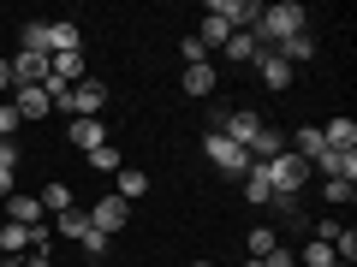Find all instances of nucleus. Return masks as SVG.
I'll return each mask as SVG.
<instances>
[{
    "mask_svg": "<svg viewBox=\"0 0 357 267\" xmlns=\"http://www.w3.org/2000/svg\"><path fill=\"white\" fill-rule=\"evenodd\" d=\"M48 54H84V30L72 18H54L48 24Z\"/></svg>",
    "mask_w": 357,
    "mask_h": 267,
    "instance_id": "nucleus-11",
    "label": "nucleus"
},
{
    "mask_svg": "<svg viewBox=\"0 0 357 267\" xmlns=\"http://www.w3.org/2000/svg\"><path fill=\"white\" fill-rule=\"evenodd\" d=\"M126 220H131V202H126V196H102V202L89 208V226L107 232V238H114V232H126Z\"/></svg>",
    "mask_w": 357,
    "mask_h": 267,
    "instance_id": "nucleus-5",
    "label": "nucleus"
},
{
    "mask_svg": "<svg viewBox=\"0 0 357 267\" xmlns=\"http://www.w3.org/2000/svg\"><path fill=\"white\" fill-rule=\"evenodd\" d=\"M114 178H119V191H114V196H126V202H137V196L149 191V172H137V166H119Z\"/></svg>",
    "mask_w": 357,
    "mask_h": 267,
    "instance_id": "nucleus-22",
    "label": "nucleus"
},
{
    "mask_svg": "<svg viewBox=\"0 0 357 267\" xmlns=\"http://www.w3.org/2000/svg\"><path fill=\"white\" fill-rule=\"evenodd\" d=\"M191 267H215V261H191Z\"/></svg>",
    "mask_w": 357,
    "mask_h": 267,
    "instance_id": "nucleus-39",
    "label": "nucleus"
},
{
    "mask_svg": "<svg viewBox=\"0 0 357 267\" xmlns=\"http://www.w3.org/2000/svg\"><path fill=\"white\" fill-rule=\"evenodd\" d=\"M18 267H54V255H48V250H30L24 261H18Z\"/></svg>",
    "mask_w": 357,
    "mask_h": 267,
    "instance_id": "nucleus-36",
    "label": "nucleus"
},
{
    "mask_svg": "<svg viewBox=\"0 0 357 267\" xmlns=\"http://www.w3.org/2000/svg\"><path fill=\"white\" fill-rule=\"evenodd\" d=\"M36 202H42V214H66V208H77V202H72V184H66V178L42 184V196H36Z\"/></svg>",
    "mask_w": 357,
    "mask_h": 267,
    "instance_id": "nucleus-18",
    "label": "nucleus"
},
{
    "mask_svg": "<svg viewBox=\"0 0 357 267\" xmlns=\"http://www.w3.org/2000/svg\"><path fill=\"white\" fill-rule=\"evenodd\" d=\"M24 166V154H18V143L13 137H0V172H18Z\"/></svg>",
    "mask_w": 357,
    "mask_h": 267,
    "instance_id": "nucleus-31",
    "label": "nucleus"
},
{
    "mask_svg": "<svg viewBox=\"0 0 357 267\" xmlns=\"http://www.w3.org/2000/svg\"><path fill=\"white\" fill-rule=\"evenodd\" d=\"M84 77H89V60H84V54H48V83L77 89Z\"/></svg>",
    "mask_w": 357,
    "mask_h": 267,
    "instance_id": "nucleus-7",
    "label": "nucleus"
},
{
    "mask_svg": "<svg viewBox=\"0 0 357 267\" xmlns=\"http://www.w3.org/2000/svg\"><path fill=\"white\" fill-rule=\"evenodd\" d=\"M298 30H310V13L298 6V0H280V6H262V18H256L250 36L262 42V48H280V42L298 36Z\"/></svg>",
    "mask_w": 357,
    "mask_h": 267,
    "instance_id": "nucleus-1",
    "label": "nucleus"
},
{
    "mask_svg": "<svg viewBox=\"0 0 357 267\" xmlns=\"http://www.w3.org/2000/svg\"><path fill=\"white\" fill-rule=\"evenodd\" d=\"M274 154H286V131L280 125H262L250 143V161H274Z\"/></svg>",
    "mask_w": 357,
    "mask_h": 267,
    "instance_id": "nucleus-14",
    "label": "nucleus"
},
{
    "mask_svg": "<svg viewBox=\"0 0 357 267\" xmlns=\"http://www.w3.org/2000/svg\"><path fill=\"white\" fill-rule=\"evenodd\" d=\"M310 172H321V178H351L357 184V149L345 154V149H321L316 161H310Z\"/></svg>",
    "mask_w": 357,
    "mask_h": 267,
    "instance_id": "nucleus-8",
    "label": "nucleus"
},
{
    "mask_svg": "<svg viewBox=\"0 0 357 267\" xmlns=\"http://www.w3.org/2000/svg\"><path fill=\"white\" fill-rule=\"evenodd\" d=\"M178 54H185V65H208V48H203L197 36H185V42H178Z\"/></svg>",
    "mask_w": 357,
    "mask_h": 267,
    "instance_id": "nucleus-32",
    "label": "nucleus"
},
{
    "mask_svg": "<svg viewBox=\"0 0 357 267\" xmlns=\"http://www.w3.org/2000/svg\"><path fill=\"white\" fill-rule=\"evenodd\" d=\"M89 267H107V261H89Z\"/></svg>",
    "mask_w": 357,
    "mask_h": 267,
    "instance_id": "nucleus-41",
    "label": "nucleus"
},
{
    "mask_svg": "<svg viewBox=\"0 0 357 267\" xmlns=\"http://www.w3.org/2000/svg\"><path fill=\"white\" fill-rule=\"evenodd\" d=\"M333 267H357V261H333Z\"/></svg>",
    "mask_w": 357,
    "mask_h": 267,
    "instance_id": "nucleus-40",
    "label": "nucleus"
},
{
    "mask_svg": "<svg viewBox=\"0 0 357 267\" xmlns=\"http://www.w3.org/2000/svg\"><path fill=\"white\" fill-rule=\"evenodd\" d=\"M256 267H298V255H286V250H274V255H262Z\"/></svg>",
    "mask_w": 357,
    "mask_h": 267,
    "instance_id": "nucleus-35",
    "label": "nucleus"
},
{
    "mask_svg": "<svg viewBox=\"0 0 357 267\" xmlns=\"http://www.w3.org/2000/svg\"><path fill=\"white\" fill-rule=\"evenodd\" d=\"M244 202H250V208H268V202H274V184H268L262 166H250V172H244Z\"/></svg>",
    "mask_w": 357,
    "mask_h": 267,
    "instance_id": "nucleus-19",
    "label": "nucleus"
},
{
    "mask_svg": "<svg viewBox=\"0 0 357 267\" xmlns=\"http://www.w3.org/2000/svg\"><path fill=\"white\" fill-rule=\"evenodd\" d=\"M203 154H208V161H215L220 166V172H232V178H244V172H250V154H244L238 149V143H227V137H220V131H208V137H203Z\"/></svg>",
    "mask_w": 357,
    "mask_h": 267,
    "instance_id": "nucleus-4",
    "label": "nucleus"
},
{
    "mask_svg": "<svg viewBox=\"0 0 357 267\" xmlns=\"http://www.w3.org/2000/svg\"><path fill=\"white\" fill-rule=\"evenodd\" d=\"M274 54H280L286 65H304V60H316V36H310V30H298V36H286Z\"/></svg>",
    "mask_w": 357,
    "mask_h": 267,
    "instance_id": "nucleus-16",
    "label": "nucleus"
},
{
    "mask_svg": "<svg viewBox=\"0 0 357 267\" xmlns=\"http://www.w3.org/2000/svg\"><path fill=\"white\" fill-rule=\"evenodd\" d=\"M280 250V232L274 226H250V261H262V255Z\"/></svg>",
    "mask_w": 357,
    "mask_h": 267,
    "instance_id": "nucleus-25",
    "label": "nucleus"
},
{
    "mask_svg": "<svg viewBox=\"0 0 357 267\" xmlns=\"http://www.w3.org/2000/svg\"><path fill=\"white\" fill-rule=\"evenodd\" d=\"M24 48L30 54H48V24H24Z\"/></svg>",
    "mask_w": 357,
    "mask_h": 267,
    "instance_id": "nucleus-33",
    "label": "nucleus"
},
{
    "mask_svg": "<svg viewBox=\"0 0 357 267\" xmlns=\"http://www.w3.org/2000/svg\"><path fill=\"white\" fill-rule=\"evenodd\" d=\"M321 143H328V149H345V154H351L357 149V125H351V119H328V125H321Z\"/></svg>",
    "mask_w": 357,
    "mask_h": 267,
    "instance_id": "nucleus-17",
    "label": "nucleus"
},
{
    "mask_svg": "<svg viewBox=\"0 0 357 267\" xmlns=\"http://www.w3.org/2000/svg\"><path fill=\"white\" fill-rule=\"evenodd\" d=\"M256 54H262V42H256L250 30H232V36H227V60L244 65V60H256Z\"/></svg>",
    "mask_w": 357,
    "mask_h": 267,
    "instance_id": "nucleus-23",
    "label": "nucleus"
},
{
    "mask_svg": "<svg viewBox=\"0 0 357 267\" xmlns=\"http://www.w3.org/2000/svg\"><path fill=\"white\" fill-rule=\"evenodd\" d=\"M286 149H292V154H298V161H316V154H321V149H328V143H321V125H298V137H292V143H286Z\"/></svg>",
    "mask_w": 357,
    "mask_h": 267,
    "instance_id": "nucleus-20",
    "label": "nucleus"
},
{
    "mask_svg": "<svg viewBox=\"0 0 357 267\" xmlns=\"http://www.w3.org/2000/svg\"><path fill=\"white\" fill-rule=\"evenodd\" d=\"M84 232H89V208H66V214H60V238H84Z\"/></svg>",
    "mask_w": 357,
    "mask_h": 267,
    "instance_id": "nucleus-26",
    "label": "nucleus"
},
{
    "mask_svg": "<svg viewBox=\"0 0 357 267\" xmlns=\"http://www.w3.org/2000/svg\"><path fill=\"white\" fill-rule=\"evenodd\" d=\"M89 166H96V172H119L126 161H119V149H114V143H102V149L89 154Z\"/></svg>",
    "mask_w": 357,
    "mask_h": 267,
    "instance_id": "nucleus-29",
    "label": "nucleus"
},
{
    "mask_svg": "<svg viewBox=\"0 0 357 267\" xmlns=\"http://www.w3.org/2000/svg\"><path fill=\"white\" fill-rule=\"evenodd\" d=\"M6 220H18V226H42V202L24 196V191H13V196H6Z\"/></svg>",
    "mask_w": 357,
    "mask_h": 267,
    "instance_id": "nucleus-15",
    "label": "nucleus"
},
{
    "mask_svg": "<svg viewBox=\"0 0 357 267\" xmlns=\"http://www.w3.org/2000/svg\"><path fill=\"white\" fill-rule=\"evenodd\" d=\"M227 36H232V30L220 24V18H208V13H203V36H197V42H203V48H227Z\"/></svg>",
    "mask_w": 357,
    "mask_h": 267,
    "instance_id": "nucleus-28",
    "label": "nucleus"
},
{
    "mask_svg": "<svg viewBox=\"0 0 357 267\" xmlns=\"http://www.w3.org/2000/svg\"><path fill=\"white\" fill-rule=\"evenodd\" d=\"M102 143H107V125H102V119H72V149L96 154Z\"/></svg>",
    "mask_w": 357,
    "mask_h": 267,
    "instance_id": "nucleus-13",
    "label": "nucleus"
},
{
    "mask_svg": "<svg viewBox=\"0 0 357 267\" xmlns=\"http://www.w3.org/2000/svg\"><path fill=\"white\" fill-rule=\"evenodd\" d=\"M298 267H333V243L310 238V243H304V255H298Z\"/></svg>",
    "mask_w": 357,
    "mask_h": 267,
    "instance_id": "nucleus-27",
    "label": "nucleus"
},
{
    "mask_svg": "<svg viewBox=\"0 0 357 267\" xmlns=\"http://www.w3.org/2000/svg\"><path fill=\"white\" fill-rule=\"evenodd\" d=\"M256 166L268 172V184H274V196H292V202L304 196V184H310V161H298L292 149H286V154H274V161H256Z\"/></svg>",
    "mask_w": 357,
    "mask_h": 267,
    "instance_id": "nucleus-2",
    "label": "nucleus"
},
{
    "mask_svg": "<svg viewBox=\"0 0 357 267\" xmlns=\"http://www.w3.org/2000/svg\"><path fill=\"white\" fill-rule=\"evenodd\" d=\"M6 196H13V172H0V202H6Z\"/></svg>",
    "mask_w": 357,
    "mask_h": 267,
    "instance_id": "nucleus-38",
    "label": "nucleus"
},
{
    "mask_svg": "<svg viewBox=\"0 0 357 267\" xmlns=\"http://www.w3.org/2000/svg\"><path fill=\"white\" fill-rule=\"evenodd\" d=\"M77 243H84V255H89V261H102V255H107V232H96V226H89Z\"/></svg>",
    "mask_w": 357,
    "mask_h": 267,
    "instance_id": "nucleus-30",
    "label": "nucleus"
},
{
    "mask_svg": "<svg viewBox=\"0 0 357 267\" xmlns=\"http://www.w3.org/2000/svg\"><path fill=\"white\" fill-rule=\"evenodd\" d=\"M185 95L208 102V95H215V65H185Z\"/></svg>",
    "mask_w": 357,
    "mask_h": 267,
    "instance_id": "nucleus-21",
    "label": "nucleus"
},
{
    "mask_svg": "<svg viewBox=\"0 0 357 267\" xmlns=\"http://www.w3.org/2000/svg\"><path fill=\"white\" fill-rule=\"evenodd\" d=\"M208 131H220L227 143H238V149L250 154L256 131H262V113H250V107H227V113H215V125H208Z\"/></svg>",
    "mask_w": 357,
    "mask_h": 267,
    "instance_id": "nucleus-3",
    "label": "nucleus"
},
{
    "mask_svg": "<svg viewBox=\"0 0 357 267\" xmlns=\"http://www.w3.org/2000/svg\"><path fill=\"white\" fill-rule=\"evenodd\" d=\"M13 113H18V119H48V113H54L48 89H13Z\"/></svg>",
    "mask_w": 357,
    "mask_h": 267,
    "instance_id": "nucleus-12",
    "label": "nucleus"
},
{
    "mask_svg": "<svg viewBox=\"0 0 357 267\" xmlns=\"http://www.w3.org/2000/svg\"><path fill=\"white\" fill-rule=\"evenodd\" d=\"M102 107H107V89L96 83V77H84V83L72 89V113L77 119H102Z\"/></svg>",
    "mask_w": 357,
    "mask_h": 267,
    "instance_id": "nucleus-9",
    "label": "nucleus"
},
{
    "mask_svg": "<svg viewBox=\"0 0 357 267\" xmlns=\"http://www.w3.org/2000/svg\"><path fill=\"white\" fill-rule=\"evenodd\" d=\"M351 196H357L351 178H321V202H328V208H345Z\"/></svg>",
    "mask_w": 357,
    "mask_h": 267,
    "instance_id": "nucleus-24",
    "label": "nucleus"
},
{
    "mask_svg": "<svg viewBox=\"0 0 357 267\" xmlns=\"http://www.w3.org/2000/svg\"><path fill=\"white\" fill-rule=\"evenodd\" d=\"M18 125H24V119H18V113H13V102H0V137H13V131H18Z\"/></svg>",
    "mask_w": 357,
    "mask_h": 267,
    "instance_id": "nucleus-34",
    "label": "nucleus"
},
{
    "mask_svg": "<svg viewBox=\"0 0 357 267\" xmlns=\"http://www.w3.org/2000/svg\"><path fill=\"white\" fill-rule=\"evenodd\" d=\"M42 83H48V54L18 48V60H13V89H42Z\"/></svg>",
    "mask_w": 357,
    "mask_h": 267,
    "instance_id": "nucleus-6",
    "label": "nucleus"
},
{
    "mask_svg": "<svg viewBox=\"0 0 357 267\" xmlns=\"http://www.w3.org/2000/svg\"><path fill=\"white\" fill-rule=\"evenodd\" d=\"M13 89V60H0V95Z\"/></svg>",
    "mask_w": 357,
    "mask_h": 267,
    "instance_id": "nucleus-37",
    "label": "nucleus"
},
{
    "mask_svg": "<svg viewBox=\"0 0 357 267\" xmlns=\"http://www.w3.org/2000/svg\"><path fill=\"white\" fill-rule=\"evenodd\" d=\"M250 65L262 72V83H268V89H292V65H286V60H280L274 48H262V54H256Z\"/></svg>",
    "mask_w": 357,
    "mask_h": 267,
    "instance_id": "nucleus-10",
    "label": "nucleus"
}]
</instances>
